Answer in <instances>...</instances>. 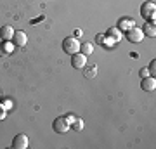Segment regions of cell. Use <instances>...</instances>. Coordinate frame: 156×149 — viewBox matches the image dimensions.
I'll list each match as a JSON object with an SVG mask.
<instances>
[{
    "instance_id": "cell-1",
    "label": "cell",
    "mask_w": 156,
    "mask_h": 149,
    "mask_svg": "<svg viewBox=\"0 0 156 149\" xmlns=\"http://www.w3.org/2000/svg\"><path fill=\"white\" fill-rule=\"evenodd\" d=\"M80 44L82 42L76 37H66V38L62 40V50L66 54L73 55V54H76V52H80Z\"/></svg>"
},
{
    "instance_id": "cell-24",
    "label": "cell",
    "mask_w": 156,
    "mask_h": 149,
    "mask_svg": "<svg viewBox=\"0 0 156 149\" xmlns=\"http://www.w3.org/2000/svg\"><path fill=\"white\" fill-rule=\"evenodd\" d=\"M0 109H4V108H2V104H0Z\"/></svg>"
},
{
    "instance_id": "cell-18",
    "label": "cell",
    "mask_w": 156,
    "mask_h": 149,
    "mask_svg": "<svg viewBox=\"0 0 156 149\" xmlns=\"http://www.w3.org/2000/svg\"><path fill=\"white\" fill-rule=\"evenodd\" d=\"M154 68H156V61L153 59V61H151V64H149V68H147V69H149V75H151V76H154V73H156Z\"/></svg>"
},
{
    "instance_id": "cell-19",
    "label": "cell",
    "mask_w": 156,
    "mask_h": 149,
    "mask_svg": "<svg viewBox=\"0 0 156 149\" xmlns=\"http://www.w3.org/2000/svg\"><path fill=\"white\" fill-rule=\"evenodd\" d=\"M2 108H4V109H5V111H9V109H11V108H12V102H11V101H9V99L2 101Z\"/></svg>"
},
{
    "instance_id": "cell-16",
    "label": "cell",
    "mask_w": 156,
    "mask_h": 149,
    "mask_svg": "<svg viewBox=\"0 0 156 149\" xmlns=\"http://www.w3.org/2000/svg\"><path fill=\"white\" fill-rule=\"evenodd\" d=\"M116 44H118V42H116L115 38H111V37H106V38H104V42H102V45H104V47H108V49L115 47Z\"/></svg>"
},
{
    "instance_id": "cell-11",
    "label": "cell",
    "mask_w": 156,
    "mask_h": 149,
    "mask_svg": "<svg viewBox=\"0 0 156 149\" xmlns=\"http://www.w3.org/2000/svg\"><path fill=\"white\" fill-rule=\"evenodd\" d=\"M142 33H144V35H147V37H151V38H153V37H156L154 21H147V23H146L144 26H142Z\"/></svg>"
},
{
    "instance_id": "cell-14",
    "label": "cell",
    "mask_w": 156,
    "mask_h": 149,
    "mask_svg": "<svg viewBox=\"0 0 156 149\" xmlns=\"http://www.w3.org/2000/svg\"><path fill=\"white\" fill-rule=\"evenodd\" d=\"M12 50V44L11 42H4V45L0 47V55H9Z\"/></svg>"
},
{
    "instance_id": "cell-4",
    "label": "cell",
    "mask_w": 156,
    "mask_h": 149,
    "mask_svg": "<svg viewBox=\"0 0 156 149\" xmlns=\"http://www.w3.org/2000/svg\"><path fill=\"white\" fill-rule=\"evenodd\" d=\"M142 38H144L142 28L132 26V28L127 31V40H128V42H132V44H139V42H142Z\"/></svg>"
},
{
    "instance_id": "cell-7",
    "label": "cell",
    "mask_w": 156,
    "mask_h": 149,
    "mask_svg": "<svg viewBox=\"0 0 156 149\" xmlns=\"http://www.w3.org/2000/svg\"><path fill=\"white\" fill-rule=\"evenodd\" d=\"M26 42H28V37H26L24 31H21V30L14 31V35H12V44L16 45V47H24Z\"/></svg>"
},
{
    "instance_id": "cell-6",
    "label": "cell",
    "mask_w": 156,
    "mask_h": 149,
    "mask_svg": "<svg viewBox=\"0 0 156 149\" xmlns=\"http://www.w3.org/2000/svg\"><path fill=\"white\" fill-rule=\"evenodd\" d=\"M71 66L75 69H83L87 66V55L82 54V52H76V54L71 55Z\"/></svg>"
},
{
    "instance_id": "cell-15",
    "label": "cell",
    "mask_w": 156,
    "mask_h": 149,
    "mask_svg": "<svg viewBox=\"0 0 156 149\" xmlns=\"http://www.w3.org/2000/svg\"><path fill=\"white\" fill-rule=\"evenodd\" d=\"M71 128H73V130H76V132H80V130L83 128V120H80V118H75V122L71 123Z\"/></svg>"
},
{
    "instance_id": "cell-3",
    "label": "cell",
    "mask_w": 156,
    "mask_h": 149,
    "mask_svg": "<svg viewBox=\"0 0 156 149\" xmlns=\"http://www.w3.org/2000/svg\"><path fill=\"white\" fill-rule=\"evenodd\" d=\"M52 128H54L57 133H66L68 130L71 128V123L68 122L64 116H59V118H56V120H54V123H52Z\"/></svg>"
},
{
    "instance_id": "cell-12",
    "label": "cell",
    "mask_w": 156,
    "mask_h": 149,
    "mask_svg": "<svg viewBox=\"0 0 156 149\" xmlns=\"http://www.w3.org/2000/svg\"><path fill=\"white\" fill-rule=\"evenodd\" d=\"M80 52L85 54V55H90L94 52V45L90 44V42H82V44H80Z\"/></svg>"
},
{
    "instance_id": "cell-21",
    "label": "cell",
    "mask_w": 156,
    "mask_h": 149,
    "mask_svg": "<svg viewBox=\"0 0 156 149\" xmlns=\"http://www.w3.org/2000/svg\"><path fill=\"white\" fill-rule=\"evenodd\" d=\"M140 76H142V78L149 76V69H147V68H142V69H140Z\"/></svg>"
},
{
    "instance_id": "cell-13",
    "label": "cell",
    "mask_w": 156,
    "mask_h": 149,
    "mask_svg": "<svg viewBox=\"0 0 156 149\" xmlns=\"http://www.w3.org/2000/svg\"><path fill=\"white\" fill-rule=\"evenodd\" d=\"M106 37H111V38H115L116 42H120V40H122V31H120L116 26L109 28V30H108V33H106Z\"/></svg>"
},
{
    "instance_id": "cell-9",
    "label": "cell",
    "mask_w": 156,
    "mask_h": 149,
    "mask_svg": "<svg viewBox=\"0 0 156 149\" xmlns=\"http://www.w3.org/2000/svg\"><path fill=\"white\" fill-rule=\"evenodd\" d=\"M12 35H14V28L5 24V26L0 28V38L4 40V42H11L12 40Z\"/></svg>"
},
{
    "instance_id": "cell-23",
    "label": "cell",
    "mask_w": 156,
    "mask_h": 149,
    "mask_svg": "<svg viewBox=\"0 0 156 149\" xmlns=\"http://www.w3.org/2000/svg\"><path fill=\"white\" fill-rule=\"evenodd\" d=\"M5 116H7V111L5 109H0V120H4Z\"/></svg>"
},
{
    "instance_id": "cell-10",
    "label": "cell",
    "mask_w": 156,
    "mask_h": 149,
    "mask_svg": "<svg viewBox=\"0 0 156 149\" xmlns=\"http://www.w3.org/2000/svg\"><path fill=\"white\" fill-rule=\"evenodd\" d=\"M132 26H135V23H134V19H130V17H122L120 21H118V30L120 31H128Z\"/></svg>"
},
{
    "instance_id": "cell-5",
    "label": "cell",
    "mask_w": 156,
    "mask_h": 149,
    "mask_svg": "<svg viewBox=\"0 0 156 149\" xmlns=\"http://www.w3.org/2000/svg\"><path fill=\"white\" fill-rule=\"evenodd\" d=\"M30 146V137L26 133H17L12 140V149H26Z\"/></svg>"
},
{
    "instance_id": "cell-20",
    "label": "cell",
    "mask_w": 156,
    "mask_h": 149,
    "mask_svg": "<svg viewBox=\"0 0 156 149\" xmlns=\"http://www.w3.org/2000/svg\"><path fill=\"white\" fill-rule=\"evenodd\" d=\"M104 38H106V35H102V33H97V35H95V42H97L99 45H102Z\"/></svg>"
},
{
    "instance_id": "cell-17",
    "label": "cell",
    "mask_w": 156,
    "mask_h": 149,
    "mask_svg": "<svg viewBox=\"0 0 156 149\" xmlns=\"http://www.w3.org/2000/svg\"><path fill=\"white\" fill-rule=\"evenodd\" d=\"M83 71H85V75H87L89 78H92L95 73H97V66H92V68H89V69H83Z\"/></svg>"
},
{
    "instance_id": "cell-2",
    "label": "cell",
    "mask_w": 156,
    "mask_h": 149,
    "mask_svg": "<svg viewBox=\"0 0 156 149\" xmlns=\"http://www.w3.org/2000/svg\"><path fill=\"white\" fill-rule=\"evenodd\" d=\"M154 12H156V4L153 0H147L140 5V16L147 21H154Z\"/></svg>"
},
{
    "instance_id": "cell-8",
    "label": "cell",
    "mask_w": 156,
    "mask_h": 149,
    "mask_svg": "<svg viewBox=\"0 0 156 149\" xmlns=\"http://www.w3.org/2000/svg\"><path fill=\"white\" fill-rule=\"evenodd\" d=\"M140 87H142V90H146V92H153L156 88V80H154V76H146V78H142V83H140Z\"/></svg>"
},
{
    "instance_id": "cell-22",
    "label": "cell",
    "mask_w": 156,
    "mask_h": 149,
    "mask_svg": "<svg viewBox=\"0 0 156 149\" xmlns=\"http://www.w3.org/2000/svg\"><path fill=\"white\" fill-rule=\"evenodd\" d=\"M64 118H66V120H68L69 123H73V122H75V118H76V116H73V115H66Z\"/></svg>"
}]
</instances>
